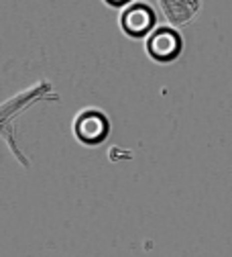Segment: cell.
Returning a JSON list of instances; mask_svg holds the SVG:
<instances>
[{
	"mask_svg": "<svg viewBox=\"0 0 232 257\" xmlns=\"http://www.w3.org/2000/svg\"><path fill=\"white\" fill-rule=\"evenodd\" d=\"M108 3H112V5H122V3H126V0H108Z\"/></svg>",
	"mask_w": 232,
	"mask_h": 257,
	"instance_id": "obj_4",
	"label": "cell"
},
{
	"mask_svg": "<svg viewBox=\"0 0 232 257\" xmlns=\"http://www.w3.org/2000/svg\"><path fill=\"white\" fill-rule=\"evenodd\" d=\"M153 25V13L149 11V7H132L124 13L122 17V27L124 31H128L130 35H143L151 29Z\"/></svg>",
	"mask_w": 232,
	"mask_h": 257,
	"instance_id": "obj_2",
	"label": "cell"
},
{
	"mask_svg": "<svg viewBox=\"0 0 232 257\" xmlns=\"http://www.w3.org/2000/svg\"><path fill=\"white\" fill-rule=\"evenodd\" d=\"M76 131L82 135L84 141H100L106 133V120L96 112H86L76 124Z\"/></svg>",
	"mask_w": 232,
	"mask_h": 257,
	"instance_id": "obj_3",
	"label": "cell"
},
{
	"mask_svg": "<svg viewBox=\"0 0 232 257\" xmlns=\"http://www.w3.org/2000/svg\"><path fill=\"white\" fill-rule=\"evenodd\" d=\"M149 51L157 59H171L179 51V37L169 29H163L155 33L149 41Z\"/></svg>",
	"mask_w": 232,
	"mask_h": 257,
	"instance_id": "obj_1",
	"label": "cell"
}]
</instances>
